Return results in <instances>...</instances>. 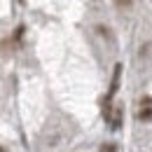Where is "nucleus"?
Returning a JSON list of instances; mask_svg holds the SVG:
<instances>
[{
	"label": "nucleus",
	"instance_id": "2",
	"mask_svg": "<svg viewBox=\"0 0 152 152\" xmlns=\"http://www.w3.org/2000/svg\"><path fill=\"white\" fill-rule=\"evenodd\" d=\"M119 75H122V66L117 63V66H115V75H113V87H110V94H108V98H110V96H115V91H117V87H119Z\"/></svg>",
	"mask_w": 152,
	"mask_h": 152
},
{
	"label": "nucleus",
	"instance_id": "4",
	"mask_svg": "<svg viewBox=\"0 0 152 152\" xmlns=\"http://www.w3.org/2000/svg\"><path fill=\"white\" fill-rule=\"evenodd\" d=\"M117 7H131V0H115Z\"/></svg>",
	"mask_w": 152,
	"mask_h": 152
},
{
	"label": "nucleus",
	"instance_id": "3",
	"mask_svg": "<svg viewBox=\"0 0 152 152\" xmlns=\"http://www.w3.org/2000/svg\"><path fill=\"white\" fill-rule=\"evenodd\" d=\"M101 152H117V145L108 143V145H101Z\"/></svg>",
	"mask_w": 152,
	"mask_h": 152
},
{
	"label": "nucleus",
	"instance_id": "5",
	"mask_svg": "<svg viewBox=\"0 0 152 152\" xmlns=\"http://www.w3.org/2000/svg\"><path fill=\"white\" fill-rule=\"evenodd\" d=\"M0 152H5V148H0Z\"/></svg>",
	"mask_w": 152,
	"mask_h": 152
},
{
	"label": "nucleus",
	"instance_id": "1",
	"mask_svg": "<svg viewBox=\"0 0 152 152\" xmlns=\"http://www.w3.org/2000/svg\"><path fill=\"white\" fill-rule=\"evenodd\" d=\"M138 119H140V122H152V96H143V98H140Z\"/></svg>",
	"mask_w": 152,
	"mask_h": 152
}]
</instances>
